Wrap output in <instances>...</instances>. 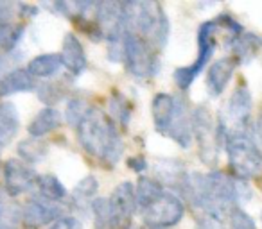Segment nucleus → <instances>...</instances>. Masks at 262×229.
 <instances>
[{"label":"nucleus","instance_id":"f257e3e1","mask_svg":"<svg viewBox=\"0 0 262 229\" xmlns=\"http://www.w3.org/2000/svg\"><path fill=\"white\" fill-rule=\"evenodd\" d=\"M182 192H185L190 202L196 208H201L203 213L217 217L237 208V202L243 199V185H239L235 177H230L223 172L185 175Z\"/></svg>","mask_w":262,"mask_h":229},{"label":"nucleus","instance_id":"f03ea898","mask_svg":"<svg viewBox=\"0 0 262 229\" xmlns=\"http://www.w3.org/2000/svg\"><path fill=\"white\" fill-rule=\"evenodd\" d=\"M76 133L86 154L99 160L106 167H115L119 163L124 152V143L119 129L104 111L90 106L81 122L76 125Z\"/></svg>","mask_w":262,"mask_h":229},{"label":"nucleus","instance_id":"7ed1b4c3","mask_svg":"<svg viewBox=\"0 0 262 229\" xmlns=\"http://www.w3.org/2000/svg\"><path fill=\"white\" fill-rule=\"evenodd\" d=\"M124 6V33L137 34L153 48L165 47L169 23L164 9L155 2H127Z\"/></svg>","mask_w":262,"mask_h":229},{"label":"nucleus","instance_id":"20e7f679","mask_svg":"<svg viewBox=\"0 0 262 229\" xmlns=\"http://www.w3.org/2000/svg\"><path fill=\"white\" fill-rule=\"evenodd\" d=\"M153 122L160 135L172 138L182 147H189L192 142L190 117L182 98H176L169 93H158L153 98Z\"/></svg>","mask_w":262,"mask_h":229},{"label":"nucleus","instance_id":"39448f33","mask_svg":"<svg viewBox=\"0 0 262 229\" xmlns=\"http://www.w3.org/2000/svg\"><path fill=\"white\" fill-rule=\"evenodd\" d=\"M226 152L232 172L239 179H253L262 174V152L244 133L226 140Z\"/></svg>","mask_w":262,"mask_h":229},{"label":"nucleus","instance_id":"423d86ee","mask_svg":"<svg viewBox=\"0 0 262 229\" xmlns=\"http://www.w3.org/2000/svg\"><path fill=\"white\" fill-rule=\"evenodd\" d=\"M251 115V95L246 86H239L233 91L228 106L219 117V128H217V142L226 143V140L237 135H244L250 124Z\"/></svg>","mask_w":262,"mask_h":229},{"label":"nucleus","instance_id":"0eeeda50","mask_svg":"<svg viewBox=\"0 0 262 229\" xmlns=\"http://www.w3.org/2000/svg\"><path fill=\"white\" fill-rule=\"evenodd\" d=\"M153 50L155 48L137 34H122V59L126 61L127 72L131 75L142 79V77L155 75L158 72L160 63Z\"/></svg>","mask_w":262,"mask_h":229},{"label":"nucleus","instance_id":"6e6552de","mask_svg":"<svg viewBox=\"0 0 262 229\" xmlns=\"http://www.w3.org/2000/svg\"><path fill=\"white\" fill-rule=\"evenodd\" d=\"M215 31H217V22L203 23L200 29V34H198V59L190 66L176 68L174 81L182 90H187L194 83V79L207 68V63L210 61L215 48V40H214Z\"/></svg>","mask_w":262,"mask_h":229},{"label":"nucleus","instance_id":"1a4fd4ad","mask_svg":"<svg viewBox=\"0 0 262 229\" xmlns=\"http://www.w3.org/2000/svg\"><path fill=\"white\" fill-rule=\"evenodd\" d=\"M185 215L182 199L174 193L165 192L157 202L144 210V225L146 229H171L180 224Z\"/></svg>","mask_w":262,"mask_h":229},{"label":"nucleus","instance_id":"9d476101","mask_svg":"<svg viewBox=\"0 0 262 229\" xmlns=\"http://www.w3.org/2000/svg\"><path fill=\"white\" fill-rule=\"evenodd\" d=\"M137 211L135 186L131 183H122L113 190L108 200V217L112 229H131L133 215Z\"/></svg>","mask_w":262,"mask_h":229},{"label":"nucleus","instance_id":"9b49d317","mask_svg":"<svg viewBox=\"0 0 262 229\" xmlns=\"http://www.w3.org/2000/svg\"><path fill=\"white\" fill-rule=\"evenodd\" d=\"M190 129L196 136L201 149V158L205 163H214L217 156L219 142H217V129H214L210 113L203 106H198L190 115Z\"/></svg>","mask_w":262,"mask_h":229},{"label":"nucleus","instance_id":"f8f14e48","mask_svg":"<svg viewBox=\"0 0 262 229\" xmlns=\"http://www.w3.org/2000/svg\"><path fill=\"white\" fill-rule=\"evenodd\" d=\"M63 202H52L40 195H34L20 211V222L26 229H40L47 224H54L63 217Z\"/></svg>","mask_w":262,"mask_h":229},{"label":"nucleus","instance_id":"ddd939ff","mask_svg":"<svg viewBox=\"0 0 262 229\" xmlns=\"http://www.w3.org/2000/svg\"><path fill=\"white\" fill-rule=\"evenodd\" d=\"M36 172L18 158H11L4 163V188L9 197L31 192L36 186Z\"/></svg>","mask_w":262,"mask_h":229},{"label":"nucleus","instance_id":"4468645a","mask_svg":"<svg viewBox=\"0 0 262 229\" xmlns=\"http://www.w3.org/2000/svg\"><path fill=\"white\" fill-rule=\"evenodd\" d=\"M97 29L110 40V43H119L124 34V6L119 2H101L95 11Z\"/></svg>","mask_w":262,"mask_h":229},{"label":"nucleus","instance_id":"2eb2a0df","mask_svg":"<svg viewBox=\"0 0 262 229\" xmlns=\"http://www.w3.org/2000/svg\"><path fill=\"white\" fill-rule=\"evenodd\" d=\"M237 59L235 58H223L212 63L207 72V90L210 95L217 97L225 91L226 84L230 83L233 72H235Z\"/></svg>","mask_w":262,"mask_h":229},{"label":"nucleus","instance_id":"dca6fc26","mask_svg":"<svg viewBox=\"0 0 262 229\" xmlns=\"http://www.w3.org/2000/svg\"><path fill=\"white\" fill-rule=\"evenodd\" d=\"M61 65L69 70L72 75H81L83 70L86 68V54L84 48L81 45V41L77 40L76 34L69 33L63 38V47H61Z\"/></svg>","mask_w":262,"mask_h":229},{"label":"nucleus","instance_id":"f3484780","mask_svg":"<svg viewBox=\"0 0 262 229\" xmlns=\"http://www.w3.org/2000/svg\"><path fill=\"white\" fill-rule=\"evenodd\" d=\"M36 88V81L26 68H15L0 79V97H9V95L24 93V91H34Z\"/></svg>","mask_w":262,"mask_h":229},{"label":"nucleus","instance_id":"a211bd4d","mask_svg":"<svg viewBox=\"0 0 262 229\" xmlns=\"http://www.w3.org/2000/svg\"><path fill=\"white\" fill-rule=\"evenodd\" d=\"M20 129V117L15 104L0 102V149L11 143Z\"/></svg>","mask_w":262,"mask_h":229},{"label":"nucleus","instance_id":"6ab92c4d","mask_svg":"<svg viewBox=\"0 0 262 229\" xmlns=\"http://www.w3.org/2000/svg\"><path fill=\"white\" fill-rule=\"evenodd\" d=\"M61 125V115L58 109L54 108H45L38 113L36 117L33 118V122L29 124L27 131L33 138H41V136L49 135L54 129H58Z\"/></svg>","mask_w":262,"mask_h":229},{"label":"nucleus","instance_id":"aec40b11","mask_svg":"<svg viewBox=\"0 0 262 229\" xmlns=\"http://www.w3.org/2000/svg\"><path fill=\"white\" fill-rule=\"evenodd\" d=\"M61 58L59 54H41L36 56L34 59H31L27 65V72L33 77H40V79H49L54 77L61 68Z\"/></svg>","mask_w":262,"mask_h":229},{"label":"nucleus","instance_id":"412c9836","mask_svg":"<svg viewBox=\"0 0 262 229\" xmlns=\"http://www.w3.org/2000/svg\"><path fill=\"white\" fill-rule=\"evenodd\" d=\"M165 193L164 186L160 181L151 177H140L135 186V197H137V206L146 210L153 202H157L162 195Z\"/></svg>","mask_w":262,"mask_h":229},{"label":"nucleus","instance_id":"4be33fe9","mask_svg":"<svg viewBox=\"0 0 262 229\" xmlns=\"http://www.w3.org/2000/svg\"><path fill=\"white\" fill-rule=\"evenodd\" d=\"M36 188H38V195L47 200H52V202H63L67 197V190L63 186V183L52 174L38 175Z\"/></svg>","mask_w":262,"mask_h":229},{"label":"nucleus","instance_id":"5701e85b","mask_svg":"<svg viewBox=\"0 0 262 229\" xmlns=\"http://www.w3.org/2000/svg\"><path fill=\"white\" fill-rule=\"evenodd\" d=\"M262 40L255 34H243L241 33L239 36L233 40V58L239 61H248L255 56V52L260 48Z\"/></svg>","mask_w":262,"mask_h":229},{"label":"nucleus","instance_id":"b1692460","mask_svg":"<svg viewBox=\"0 0 262 229\" xmlns=\"http://www.w3.org/2000/svg\"><path fill=\"white\" fill-rule=\"evenodd\" d=\"M24 36V26H15V23H8V26H0V50L11 52L16 50V45Z\"/></svg>","mask_w":262,"mask_h":229},{"label":"nucleus","instance_id":"393cba45","mask_svg":"<svg viewBox=\"0 0 262 229\" xmlns=\"http://www.w3.org/2000/svg\"><path fill=\"white\" fill-rule=\"evenodd\" d=\"M47 152V147L41 145L40 142H27L24 140L18 145V154L24 158V161L27 163H36V161H41Z\"/></svg>","mask_w":262,"mask_h":229},{"label":"nucleus","instance_id":"a878e982","mask_svg":"<svg viewBox=\"0 0 262 229\" xmlns=\"http://www.w3.org/2000/svg\"><path fill=\"white\" fill-rule=\"evenodd\" d=\"M95 192H97V181H95V177L88 175V177H84L83 181L76 186V190H74V200H76V202H84V200H86L88 202V200H92Z\"/></svg>","mask_w":262,"mask_h":229},{"label":"nucleus","instance_id":"bb28decb","mask_svg":"<svg viewBox=\"0 0 262 229\" xmlns=\"http://www.w3.org/2000/svg\"><path fill=\"white\" fill-rule=\"evenodd\" d=\"M92 211H94V224L95 229H112L110 227L108 217V200L97 199L92 202Z\"/></svg>","mask_w":262,"mask_h":229},{"label":"nucleus","instance_id":"cd10ccee","mask_svg":"<svg viewBox=\"0 0 262 229\" xmlns=\"http://www.w3.org/2000/svg\"><path fill=\"white\" fill-rule=\"evenodd\" d=\"M110 111H112V115H115V118L120 124L127 125V122H129V118H131V108L126 102V98L120 97V95L113 97L112 102H110Z\"/></svg>","mask_w":262,"mask_h":229},{"label":"nucleus","instance_id":"c85d7f7f","mask_svg":"<svg viewBox=\"0 0 262 229\" xmlns=\"http://www.w3.org/2000/svg\"><path fill=\"white\" fill-rule=\"evenodd\" d=\"M88 108H90V106H88L86 102L79 100V98L70 100L69 106H67V113H65L67 122H69L72 128H76V125L81 122V118L84 117V113L88 111Z\"/></svg>","mask_w":262,"mask_h":229},{"label":"nucleus","instance_id":"c756f323","mask_svg":"<svg viewBox=\"0 0 262 229\" xmlns=\"http://www.w3.org/2000/svg\"><path fill=\"white\" fill-rule=\"evenodd\" d=\"M230 229H257L253 218L239 206L230 210Z\"/></svg>","mask_w":262,"mask_h":229},{"label":"nucleus","instance_id":"7c9ffc66","mask_svg":"<svg viewBox=\"0 0 262 229\" xmlns=\"http://www.w3.org/2000/svg\"><path fill=\"white\" fill-rule=\"evenodd\" d=\"M22 59V54L18 50H11V52H4V54H0V79L6 77L9 72L16 68L18 61Z\"/></svg>","mask_w":262,"mask_h":229},{"label":"nucleus","instance_id":"2f4dec72","mask_svg":"<svg viewBox=\"0 0 262 229\" xmlns=\"http://www.w3.org/2000/svg\"><path fill=\"white\" fill-rule=\"evenodd\" d=\"M196 229H225L223 218L212 213H203L196 218Z\"/></svg>","mask_w":262,"mask_h":229},{"label":"nucleus","instance_id":"473e14b6","mask_svg":"<svg viewBox=\"0 0 262 229\" xmlns=\"http://www.w3.org/2000/svg\"><path fill=\"white\" fill-rule=\"evenodd\" d=\"M16 8L18 6L11 4V2H0V26L13 23V16H15Z\"/></svg>","mask_w":262,"mask_h":229},{"label":"nucleus","instance_id":"72a5a7b5","mask_svg":"<svg viewBox=\"0 0 262 229\" xmlns=\"http://www.w3.org/2000/svg\"><path fill=\"white\" fill-rule=\"evenodd\" d=\"M49 229H81V222L74 217H61Z\"/></svg>","mask_w":262,"mask_h":229},{"label":"nucleus","instance_id":"f704fd0d","mask_svg":"<svg viewBox=\"0 0 262 229\" xmlns=\"http://www.w3.org/2000/svg\"><path fill=\"white\" fill-rule=\"evenodd\" d=\"M127 165H129V168H133L135 172H144L147 168V161L144 160V158H131L129 161H127Z\"/></svg>","mask_w":262,"mask_h":229},{"label":"nucleus","instance_id":"c9c22d12","mask_svg":"<svg viewBox=\"0 0 262 229\" xmlns=\"http://www.w3.org/2000/svg\"><path fill=\"white\" fill-rule=\"evenodd\" d=\"M131 229H144V227H131Z\"/></svg>","mask_w":262,"mask_h":229}]
</instances>
